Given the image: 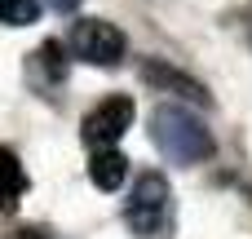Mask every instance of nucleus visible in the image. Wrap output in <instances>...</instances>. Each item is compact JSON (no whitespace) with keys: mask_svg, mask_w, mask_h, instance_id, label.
<instances>
[{"mask_svg":"<svg viewBox=\"0 0 252 239\" xmlns=\"http://www.w3.org/2000/svg\"><path fill=\"white\" fill-rule=\"evenodd\" d=\"M124 226L137 239H164L173 231V191L159 173H142L124 204Z\"/></svg>","mask_w":252,"mask_h":239,"instance_id":"f03ea898","label":"nucleus"},{"mask_svg":"<svg viewBox=\"0 0 252 239\" xmlns=\"http://www.w3.org/2000/svg\"><path fill=\"white\" fill-rule=\"evenodd\" d=\"M151 142L159 146V155H168L173 164H204L213 160L217 142L208 133V124L182 106V102H159L151 111Z\"/></svg>","mask_w":252,"mask_h":239,"instance_id":"f257e3e1","label":"nucleus"},{"mask_svg":"<svg viewBox=\"0 0 252 239\" xmlns=\"http://www.w3.org/2000/svg\"><path fill=\"white\" fill-rule=\"evenodd\" d=\"M27 191V173H22V160L13 146H0V213H13L18 200Z\"/></svg>","mask_w":252,"mask_h":239,"instance_id":"423d86ee","label":"nucleus"},{"mask_svg":"<svg viewBox=\"0 0 252 239\" xmlns=\"http://www.w3.org/2000/svg\"><path fill=\"white\" fill-rule=\"evenodd\" d=\"M44 0H0V22L4 27H31L40 18Z\"/></svg>","mask_w":252,"mask_h":239,"instance_id":"6e6552de","label":"nucleus"},{"mask_svg":"<svg viewBox=\"0 0 252 239\" xmlns=\"http://www.w3.org/2000/svg\"><path fill=\"white\" fill-rule=\"evenodd\" d=\"M142 80H146L151 89H159V93H173V98H182V102H195V106H208V102H213V98H208V89H204L195 75H186V71L168 67L164 58H142Z\"/></svg>","mask_w":252,"mask_h":239,"instance_id":"39448f33","label":"nucleus"},{"mask_svg":"<svg viewBox=\"0 0 252 239\" xmlns=\"http://www.w3.org/2000/svg\"><path fill=\"white\" fill-rule=\"evenodd\" d=\"M124 177H128V160H124L115 146H111V151H93V160H89V182H93L97 191H120Z\"/></svg>","mask_w":252,"mask_h":239,"instance_id":"0eeeda50","label":"nucleus"},{"mask_svg":"<svg viewBox=\"0 0 252 239\" xmlns=\"http://www.w3.org/2000/svg\"><path fill=\"white\" fill-rule=\"evenodd\" d=\"M133 115H137V106H133V98H124V93H115V98H106V102H97L84 120H80V137L93 146V151H111L128 129H133Z\"/></svg>","mask_w":252,"mask_h":239,"instance_id":"20e7f679","label":"nucleus"},{"mask_svg":"<svg viewBox=\"0 0 252 239\" xmlns=\"http://www.w3.org/2000/svg\"><path fill=\"white\" fill-rule=\"evenodd\" d=\"M44 4H49L53 13H75V9H80L84 0H44Z\"/></svg>","mask_w":252,"mask_h":239,"instance_id":"1a4fd4ad","label":"nucleus"},{"mask_svg":"<svg viewBox=\"0 0 252 239\" xmlns=\"http://www.w3.org/2000/svg\"><path fill=\"white\" fill-rule=\"evenodd\" d=\"M244 35H248V49H252V18H244Z\"/></svg>","mask_w":252,"mask_h":239,"instance_id":"9d476101","label":"nucleus"},{"mask_svg":"<svg viewBox=\"0 0 252 239\" xmlns=\"http://www.w3.org/2000/svg\"><path fill=\"white\" fill-rule=\"evenodd\" d=\"M71 53L89 67H120L124 62V31L106 18H80L71 31Z\"/></svg>","mask_w":252,"mask_h":239,"instance_id":"7ed1b4c3","label":"nucleus"}]
</instances>
